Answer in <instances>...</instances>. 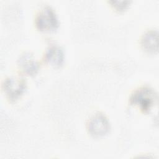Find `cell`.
I'll return each mask as SVG.
<instances>
[{"mask_svg": "<svg viewBox=\"0 0 159 159\" xmlns=\"http://www.w3.org/2000/svg\"><path fill=\"white\" fill-rule=\"evenodd\" d=\"M157 99V94L148 87L140 88L131 96L130 104L138 106L143 112L148 111L155 104Z\"/></svg>", "mask_w": 159, "mask_h": 159, "instance_id": "obj_1", "label": "cell"}, {"mask_svg": "<svg viewBox=\"0 0 159 159\" xmlns=\"http://www.w3.org/2000/svg\"><path fill=\"white\" fill-rule=\"evenodd\" d=\"M37 28L43 32H52L57 29L58 22L53 10L50 7L42 8L35 18Z\"/></svg>", "mask_w": 159, "mask_h": 159, "instance_id": "obj_2", "label": "cell"}, {"mask_svg": "<svg viewBox=\"0 0 159 159\" xmlns=\"http://www.w3.org/2000/svg\"><path fill=\"white\" fill-rule=\"evenodd\" d=\"M88 129L91 135L94 137L103 136L109 131V124L103 114H96L89 119Z\"/></svg>", "mask_w": 159, "mask_h": 159, "instance_id": "obj_3", "label": "cell"}, {"mask_svg": "<svg viewBox=\"0 0 159 159\" xmlns=\"http://www.w3.org/2000/svg\"><path fill=\"white\" fill-rule=\"evenodd\" d=\"M4 91L11 99H16L24 91L25 83L24 81L19 78H9L4 81L3 84Z\"/></svg>", "mask_w": 159, "mask_h": 159, "instance_id": "obj_4", "label": "cell"}, {"mask_svg": "<svg viewBox=\"0 0 159 159\" xmlns=\"http://www.w3.org/2000/svg\"><path fill=\"white\" fill-rule=\"evenodd\" d=\"M141 45L143 48L149 53H155L158 51V32L157 30H150L146 32L142 37Z\"/></svg>", "mask_w": 159, "mask_h": 159, "instance_id": "obj_5", "label": "cell"}, {"mask_svg": "<svg viewBox=\"0 0 159 159\" xmlns=\"http://www.w3.org/2000/svg\"><path fill=\"white\" fill-rule=\"evenodd\" d=\"M45 59L51 65L58 66L63 61V52L59 47L52 46L47 52Z\"/></svg>", "mask_w": 159, "mask_h": 159, "instance_id": "obj_6", "label": "cell"}, {"mask_svg": "<svg viewBox=\"0 0 159 159\" xmlns=\"http://www.w3.org/2000/svg\"><path fill=\"white\" fill-rule=\"evenodd\" d=\"M20 61V65L24 71L30 75L35 73L37 70V64L30 56L24 57Z\"/></svg>", "mask_w": 159, "mask_h": 159, "instance_id": "obj_7", "label": "cell"}, {"mask_svg": "<svg viewBox=\"0 0 159 159\" xmlns=\"http://www.w3.org/2000/svg\"><path fill=\"white\" fill-rule=\"evenodd\" d=\"M111 3H112V6L117 11H124L127 9V7L129 6V4H130V2L129 1H110Z\"/></svg>", "mask_w": 159, "mask_h": 159, "instance_id": "obj_8", "label": "cell"}]
</instances>
